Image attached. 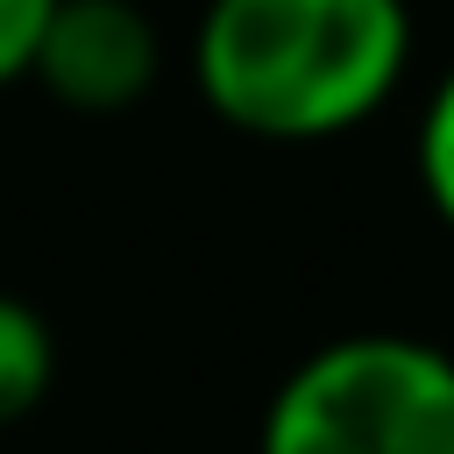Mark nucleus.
I'll return each mask as SVG.
<instances>
[{"instance_id": "f03ea898", "label": "nucleus", "mask_w": 454, "mask_h": 454, "mask_svg": "<svg viewBox=\"0 0 454 454\" xmlns=\"http://www.w3.org/2000/svg\"><path fill=\"white\" fill-rule=\"evenodd\" d=\"M255 454H454V355L426 333H340L291 362Z\"/></svg>"}, {"instance_id": "20e7f679", "label": "nucleus", "mask_w": 454, "mask_h": 454, "mask_svg": "<svg viewBox=\"0 0 454 454\" xmlns=\"http://www.w3.org/2000/svg\"><path fill=\"white\" fill-rule=\"evenodd\" d=\"M50 383H57V333H50V319L28 298L0 291V426H21L50 397Z\"/></svg>"}, {"instance_id": "39448f33", "label": "nucleus", "mask_w": 454, "mask_h": 454, "mask_svg": "<svg viewBox=\"0 0 454 454\" xmlns=\"http://www.w3.org/2000/svg\"><path fill=\"white\" fill-rule=\"evenodd\" d=\"M411 170H419V192L433 206V220L454 234V64L433 78L426 106H419V128H411Z\"/></svg>"}, {"instance_id": "423d86ee", "label": "nucleus", "mask_w": 454, "mask_h": 454, "mask_svg": "<svg viewBox=\"0 0 454 454\" xmlns=\"http://www.w3.org/2000/svg\"><path fill=\"white\" fill-rule=\"evenodd\" d=\"M57 0H0V92L35 71V43Z\"/></svg>"}, {"instance_id": "7ed1b4c3", "label": "nucleus", "mask_w": 454, "mask_h": 454, "mask_svg": "<svg viewBox=\"0 0 454 454\" xmlns=\"http://www.w3.org/2000/svg\"><path fill=\"white\" fill-rule=\"evenodd\" d=\"M28 78L85 121H114L156 92L163 35L142 0H57Z\"/></svg>"}, {"instance_id": "f257e3e1", "label": "nucleus", "mask_w": 454, "mask_h": 454, "mask_svg": "<svg viewBox=\"0 0 454 454\" xmlns=\"http://www.w3.org/2000/svg\"><path fill=\"white\" fill-rule=\"evenodd\" d=\"M411 0H206L192 85L248 142L305 149L369 128L411 78Z\"/></svg>"}]
</instances>
